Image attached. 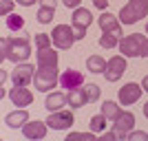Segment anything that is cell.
<instances>
[{"mask_svg":"<svg viewBox=\"0 0 148 141\" xmlns=\"http://www.w3.org/2000/svg\"><path fill=\"white\" fill-rule=\"evenodd\" d=\"M40 5H42V7H49V9H56L58 0H40Z\"/></svg>","mask_w":148,"mask_h":141,"instance_id":"obj_34","label":"cell"},{"mask_svg":"<svg viewBox=\"0 0 148 141\" xmlns=\"http://www.w3.org/2000/svg\"><path fill=\"white\" fill-rule=\"evenodd\" d=\"M2 53L0 60H11V62H27L31 55V44L27 37H2Z\"/></svg>","mask_w":148,"mask_h":141,"instance_id":"obj_1","label":"cell"},{"mask_svg":"<svg viewBox=\"0 0 148 141\" xmlns=\"http://www.w3.org/2000/svg\"><path fill=\"white\" fill-rule=\"evenodd\" d=\"M142 84H135V82H128L119 88V104L122 106H133L135 101H139L142 97Z\"/></svg>","mask_w":148,"mask_h":141,"instance_id":"obj_10","label":"cell"},{"mask_svg":"<svg viewBox=\"0 0 148 141\" xmlns=\"http://www.w3.org/2000/svg\"><path fill=\"white\" fill-rule=\"evenodd\" d=\"M62 106H69V97L62 95V93H49L47 95V101H44V108L47 110H62Z\"/></svg>","mask_w":148,"mask_h":141,"instance_id":"obj_17","label":"cell"},{"mask_svg":"<svg viewBox=\"0 0 148 141\" xmlns=\"http://www.w3.org/2000/svg\"><path fill=\"white\" fill-rule=\"evenodd\" d=\"M128 139L130 141H148V132H144V130H130Z\"/></svg>","mask_w":148,"mask_h":141,"instance_id":"obj_29","label":"cell"},{"mask_svg":"<svg viewBox=\"0 0 148 141\" xmlns=\"http://www.w3.org/2000/svg\"><path fill=\"white\" fill-rule=\"evenodd\" d=\"M106 119H108V117H106L104 112L93 115V117H91V123H88V126H91V130H93V132H97V135H102V132L106 130Z\"/></svg>","mask_w":148,"mask_h":141,"instance_id":"obj_21","label":"cell"},{"mask_svg":"<svg viewBox=\"0 0 148 141\" xmlns=\"http://www.w3.org/2000/svg\"><path fill=\"white\" fill-rule=\"evenodd\" d=\"M93 5L97 7V9H106V7H108V0H93Z\"/></svg>","mask_w":148,"mask_h":141,"instance_id":"obj_35","label":"cell"},{"mask_svg":"<svg viewBox=\"0 0 148 141\" xmlns=\"http://www.w3.org/2000/svg\"><path fill=\"white\" fill-rule=\"evenodd\" d=\"M5 22H7V27H9V31H20L25 27V18L18 16V13H9L5 18Z\"/></svg>","mask_w":148,"mask_h":141,"instance_id":"obj_23","label":"cell"},{"mask_svg":"<svg viewBox=\"0 0 148 141\" xmlns=\"http://www.w3.org/2000/svg\"><path fill=\"white\" fill-rule=\"evenodd\" d=\"M36 68L29 62H18V66L11 71V82L13 86H29V82H33Z\"/></svg>","mask_w":148,"mask_h":141,"instance_id":"obj_8","label":"cell"},{"mask_svg":"<svg viewBox=\"0 0 148 141\" xmlns=\"http://www.w3.org/2000/svg\"><path fill=\"white\" fill-rule=\"evenodd\" d=\"M135 126V115L130 110H122L115 119H113V130L117 132L119 139H128V132Z\"/></svg>","mask_w":148,"mask_h":141,"instance_id":"obj_7","label":"cell"},{"mask_svg":"<svg viewBox=\"0 0 148 141\" xmlns=\"http://www.w3.org/2000/svg\"><path fill=\"white\" fill-rule=\"evenodd\" d=\"M60 84V75H58V68L53 66H38L36 75H33V86H36L40 93H49L51 88H56Z\"/></svg>","mask_w":148,"mask_h":141,"instance_id":"obj_3","label":"cell"},{"mask_svg":"<svg viewBox=\"0 0 148 141\" xmlns=\"http://www.w3.org/2000/svg\"><path fill=\"white\" fill-rule=\"evenodd\" d=\"M119 40H122V35H117V33H104L99 37V46L102 49H115V46H119Z\"/></svg>","mask_w":148,"mask_h":141,"instance_id":"obj_22","label":"cell"},{"mask_svg":"<svg viewBox=\"0 0 148 141\" xmlns=\"http://www.w3.org/2000/svg\"><path fill=\"white\" fill-rule=\"evenodd\" d=\"M144 117H146V119H148V101H146V104H144Z\"/></svg>","mask_w":148,"mask_h":141,"instance_id":"obj_39","label":"cell"},{"mask_svg":"<svg viewBox=\"0 0 148 141\" xmlns=\"http://www.w3.org/2000/svg\"><path fill=\"white\" fill-rule=\"evenodd\" d=\"M38 66H53L58 68V51L56 49H38Z\"/></svg>","mask_w":148,"mask_h":141,"instance_id":"obj_15","label":"cell"},{"mask_svg":"<svg viewBox=\"0 0 148 141\" xmlns=\"http://www.w3.org/2000/svg\"><path fill=\"white\" fill-rule=\"evenodd\" d=\"M9 99L13 101V106L25 108V106L33 104V93H31L27 86H13L11 91H9Z\"/></svg>","mask_w":148,"mask_h":141,"instance_id":"obj_11","label":"cell"},{"mask_svg":"<svg viewBox=\"0 0 148 141\" xmlns=\"http://www.w3.org/2000/svg\"><path fill=\"white\" fill-rule=\"evenodd\" d=\"M47 123H49V128H53V130H69L75 123L73 110H53L47 117Z\"/></svg>","mask_w":148,"mask_h":141,"instance_id":"obj_6","label":"cell"},{"mask_svg":"<svg viewBox=\"0 0 148 141\" xmlns=\"http://www.w3.org/2000/svg\"><path fill=\"white\" fill-rule=\"evenodd\" d=\"M102 139H106V141H115V139H119V137H117V132H115V130H111V132H102Z\"/></svg>","mask_w":148,"mask_h":141,"instance_id":"obj_33","label":"cell"},{"mask_svg":"<svg viewBox=\"0 0 148 141\" xmlns=\"http://www.w3.org/2000/svg\"><path fill=\"white\" fill-rule=\"evenodd\" d=\"M124 71H126V57L124 55H113L111 60L106 62V71H104L106 82H117L124 75Z\"/></svg>","mask_w":148,"mask_h":141,"instance_id":"obj_9","label":"cell"},{"mask_svg":"<svg viewBox=\"0 0 148 141\" xmlns=\"http://www.w3.org/2000/svg\"><path fill=\"white\" fill-rule=\"evenodd\" d=\"M99 29L104 33H117V35H124L122 33V27H119V18H115L113 13H102L97 20Z\"/></svg>","mask_w":148,"mask_h":141,"instance_id":"obj_14","label":"cell"},{"mask_svg":"<svg viewBox=\"0 0 148 141\" xmlns=\"http://www.w3.org/2000/svg\"><path fill=\"white\" fill-rule=\"evenodd\" d=\"M51 42H53V40H51V35H47V33H38L36 35V46L38 49H49Z\"/></svg>","mask_w":148,"mask_h":141,"instance_id":"obj_28","label":"cell"},{"mask_svg":"<svg viewBox=\"0 0 148 141\" xmlns=\"http://www.w3.org/2000/svg\"><path fill=\"white\" fill-rule=\"evenodd\" d=\"M146 33H148V22H146Z\"/></svg>","mask_w":148,"mask_h":141,"instance_id":"obj_40","label":"cell"},{"mask_svg":"<svg viewBox=\"0 0 148 141\" xmlns=\"http://www.w3.org/2000/svg\"><path fill=\"white\" fill-rule=\"evenodd\" d=\"M148 13V0H128V5L119 9V22L122 25H135Z\"/></svg>","mask_w":148,"mask_h":141,"instance_id":"obj_2","label":"cell"},{"mask_svg":"<svg viewBox=\"0 0 148 141\" xmlns=\"http://www.w3.org/2000/svg\"><path fill=\"white\" fill-rule=\"evenodd\" d=\"M69 141H97V137H95V132H71V135L66 137Z\"/></svg>","mask_w":148,"mask_h":141,"instance_id":"obj_27","label":"cell"},{"mask_svg":"<svg viewBox=\"0 0 148 141\" xmlns=\"http://www.w3.org/2000/svg\"><path fill=\"white\" fill-rule=\"evenodd\" d=\"M13 2H16V0H2V5H0V16H2V18H7V16L11 13Z\"/></svg>","mask_w":148,"mask_h":141,"instance_id":"obj_30","label":"cell"},{"mask_svg":"<svg viewBox=\"0 0 148 141\" xmlns=\"http://www.w3.org/2000/svg\"><path fill=\"white\" fill-rule=\"evenodd\" d=\"M69 106L71 108H82V106L88 104V97L86 93H84V88H73V91H69Z\"/></svg>","mask_w":148,"mask_h":141,"instance_id":"obj_19","label":"cell"},{"mask_svg":"<svg viewBox=\"0 0 148 141\" xmlns=\"http://www.w3.org/2000/svg\"><path fill=\"white\" fill-rule=\"evenodd\" d=\"M71 22H73V27H91L93 22V13L88 11V9H84V7H77V9H73V16H71Z\"/></svg>","mask_w":148,"mask_h":141,"instance_id":"obj_16","label":"cell"},{"mask_svg":"<svg viewBox=\"0 0 148 141\" xmlns=\"http://www.w3.org/2000/svg\"><path fill=\"white\" fill-rule=\"evenodd\" d=\"M142 57H148V37H146V42H144V46H142Z\"/></svg>","mask_w":148,"mask_h":141,"instance_id":"obj_37","label":"cell"},{"mask_svg":"<svg viewBox=\"0 0 148 141\" xmlns=\"http://www.w3.org/2000/svg\"><path fill=\"white\" fill-rule=\"evenodd\" d=\"M18 5H22V7H31L33 2H38V0H16Z\"/></svg>","mask_w":148,"mask_h":141,"instance_id":"obj_36","label":"cell"},{"mask_svg":"<svg viewBox=\"0 0 148 141\" xmlns=\"http://www.w3.org/2000/svg\"><path fill=\"white\" fill-rule=\"evenodd\" d=\"M51 40H53V44H56L58 49H62V51H69L71 46H73V42H75L73 27L58 25L56 29H53V33H51Z\"/></svg>","mask_w":148,"mask_h":141,"instance_id":"obj_5","label":"cell"},{"mask_svg":"<svg viewBox=\"0 0 148 141\" xmlns=\"http://www.w3.org/2000/svg\"><path fill=\"white\" fill-rule=\"evenodd\" d=\"M146 42L144 33H130L124 35L119 40V51L124 53V57H142V46Z\"/></svg>","mask_w":148,"mask_h":141,"instance_id":"obj_4","label":"cell"},{"mask_svg":"<svg viewBox=\"0 0 148 141\" xmlns=\"http://www.w3.org/2000/svg\"><path fill=\"white\" fill-rule=\"evenodd\" d=\"M60 84L62 88H66V91H73V88H80L84 86V75L80 71H73V68H66L60 77Z\"/></svg>","mask_w":148,"mask_h":141,"instance_id":"obj_13","label":"cell"},{"mask_svg":"<svg viewBox=\"0 0 148 141\" xmlns=\"http://www.w3.org/2000/svg\"><path fill=\"white\" fill-rule=\"evenodd\" d=\"M84 93H86V97H88V104H95L99 99V95H102V88L97 84H84Z\"/></svg>","mask_w":148,"mask_h":141,"instance_id":"obj_25","label":"cell"},{"mask_svg":"<svg viewBox=\"0 0 148 141\" xmlns=\"http://www.w3.org/2000/svg\"><path fill=\"white\" fill-rule=\"evenodd\" d=\"M86 68L91 71V73H95V75H97V73L104 75V71H106V60H104L102 55H91V57L86 60Z\"/></svg>","mask_w":148,"mask_h":141,"instance_id":"obj_20","label":"cell"},{"mask_svg":"<svg viewBox=\"0 0 148 141\" xmlns=\"http://www.w3.org/2000/svg\"><path fill=\"white\" fill-rule=\"evenodd\" d=\"M56 16V9H49V7H40V11H38V22H42V25H49L51 20Z\"/></svg>","mask_w":148,"mask_h":141,"instance_id":"obj_26","label":"cell"},{"mask_svg":"<svg viewBox=\"0 0 148 141\" xmlns=\"http://www.w3.org/2000/svg\"><path fill=\"white\" fill-rule=\"evenodd\" d=\"M80 2H82V0H62V5L69 7V9H77V7H80Z\"/></svg>","mask_w":148,"mask_h":141,"instance_id":"obj_32","label":"cell"},{"mask_svg":"<svg viewBox=\"0 0 148 141\" xmlns=\"http://www.w3.org/2000/svg\"><path fill=\"white\" fill-rule=\"evenodd\" d=\"M142 88H144V91L148 93V75H146V77H144V80H142Z\"/></svg>","mask_w":148,"mask_h":141,"instance_id":"obj_38","label":"cell"},{"mask_svg":"<svg viewBox=\"0 0 148 141\" xmlns=\"http://www.w3.org/2000/svg\"><path fill=\"white\" fill-rule=\"evenodd\" d=\"M47 130H49V123L47 121H27L22 126V135L27 139H44Z\"/></svg>","mask_w":148,"mask_h":141,"instance_id":"obj_12","label":"cell"},{"mask_svg":"<svg viewBox=\"0 0 148 141\" xmlns=\"http://www.w3.org/2000/svg\"><path fill=\"white\" fill-rule=\"evenodd\" d=\"M27 121H29V112L22 110V108L16 110V112H9V115L5 117V123L9 126V128H20L22 130V126H25Z\"/></svg>","mask_w":148,"mask_h":141,"instance_id":"obj_18","label":"cell"},{"mask_svg":"<svg viewBox=\"0 0 148 141\" xmlns=\"http://www.w3.org/2000/svg\"><path fill=\"white\" fill-rule=\"evenodd\" d=\"M73 33H75V40H84L86 37V27H73Z\"/></svg>","mask_w":148,"mask_h":141,"instance_id":"obj_31","label":"cell"},{"mask_svg":"<svg viewBox=\"0 0 148 141\" xmlns=\"http://www.w3.org/2000/svg\"><path fill=\"white\" fill-rule=\"evenodd\" d=\"M102 112H104V115L113 121V119H115V117L122 112V108H119L115 101H111V99H108V101H104V104H102Z\"/></svg>","mask_w":148,"mask_h":141,"instance_id":"obj_24","label":"cell"}]
</instances>
